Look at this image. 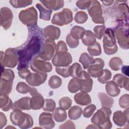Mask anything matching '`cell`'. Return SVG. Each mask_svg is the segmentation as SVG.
I'll use <instances>...</instances> for the list:
<instances>
[{
  "label": "cell",
  "mask_w": 129,
  "mask_h": 129,
  "mask_svg": "<svg viewBox=\"0 0 129 129\" xmlns=\"http://www.w3.org/2000/svg\"><path fill=\"white\" fill-rule=\"evenodd\" d=\"M120 88H124L127 91L128 90V78L123 75L118 74L115 75L113 80Z\"/></svg>",
  "instance_id": "obj_27"
},
{
  "label": "cell",
  "mask_w": 129,
  "mask_h": 129,
  "mask_svg": "<svg viewBox=\"0 0 129 129\" xmlns=\"http://www.w3.org/2000/svg\"><path fill=\"white\" fill-rule=\"evenodd\" d=\"M13 80L1 78V94L9 95L12 89Z\"/></svg>",
  "instance_id": "obj_24"
},
{
  "label": "cell",
  "mask_w": 129,
  "mask_h": 129,
  "mask_svg": "<svg viewBox=\"0 0 129 129\" xmlns=\"http://www.w3.org/2000/svg\"><path fill=\"white\" fill-rule=\"evenodd\" d=\"M85 31L86 30L83 27L79 26H75L72 28L70 34L74 38L79 39H82Z\"/></svg>",
  "instance_id": "obj_36"
},
{
  "label": "cell",
  "mask_w": 129,
  "mask_h": 129,
  "mask_svg": "<svg viewBox=\"0 0 129 129\" xmlns=\"http://www.w3.org/2000/svg\"><path fill=\"white\" fill-rule=\"evenodd\" d=\"M105 26L104 25H98L94 28V35L98 39H101L103 36L105 31Z\"/></svg>",
  "instance_id": "obj_46"
},
{
  "label": "cell",
  "mask_w": 129,
  "mask_h": 129,
  "mask_svg": "<svg viewBox=\"0 0 129 129\" xmlns=\"http://www.w3.org/2000/svg\"><path fill=\"white\" fill-rule=\"evenodd\" d=\"M91 1H78L76 2V6L82 10H85L89 8Z\"/></svg>",
  "instance_id": "obj_54"
},
{
  "label": "cell",
  "mask_w": 129,
  "mask_h": 129,
  "mask_svg": "<svg viewBox=\"0 0 129 129\" xmlns=\"http://www.w3.org/2000/svg\"><path fill=\"white\" fill-rule=\"evenodd\" d=\"M56 46L54 41L46 39L43 43L38 55L43 59L49 60L55 51Z\"/></svg>",
  "instance_id": "obj_9"
},
{
  "label": "cell",
  "mask_w": 129,
  "mask_h": 129,
  "mask_svg": "<svg viewBox=\"0 0 129 129\" xmlns=\"http://www.w3.org/2000/svg\"><path fill=\"white\" fill-rule=\"evenodd\" d=\"M119 106L123 108H128L129 106V95L128 94L123 95L119 100Z\"/></svg>",
  "instance_id": "obj_52"
},
{
  "label": "cell",
  "mask_w": 129,
  "mask_h": 129,
  "mask_svg": "<svg viewBox=\"0 0 129 129\" xmlns=\"http://www.w3.org/2000/svg\"><path fill=\"white\" fill-rule=\"evenodd\" d=\"M94 58L86 52L82 53L79 58V61L82 63L84 69H88L89 66L94 62Z\"/></svg>",
  "instance_id": "obj_34"
},
{
  "label": "cell",
  "mask_w": 129,
  "mask_h": 129,
  "mask_svg": "<svg viewBox=\"0 0 129 129\" xmlns=\"http://www.w3.org/2000/svg\"><path fill=\"white\" fill-rule=\"evenodd\" d=\"M30 71L28 68H23L18 70V74L20 77L23 79H26L27 76L30 73Z\"/></svg>",
  "instance_id": "obj_55"
},
{
  "label": "cell",
  "mask_w": 129,
  "mask_h": 129,
  "mask_svg": "<svg viewBox=\"0 0 129 129\" xmlns=\"http://www.w3.org/2000/svg\"><path fill=\"white\" fill-rule=\"evenodd\" d=\"M128 66H123L122 68H121V71L122 72L126 75L127 76H128Z\"/></svg>",
  "instance_id": "obj_59"
},
{
  "label": "cell",
  "mask_w": 129,
  "mask_h": 129,
  "mask_svg": "<svg viewBox=\"0 0 129 129\" xmlns=\"http://www.w3.org/2000/svg\"><path fill=\"white\" fill-rule=\"evenodd\" d=\"M55 108V102L51 99H45L42 107L43 110L48 112H52Z\"/></svg>",
  "instance_id": "obj_42"
},
{
  "label": "cell",
  "mask_w": 129,
  "mask_h": 129,
  "mask_svg": "<svg viewBox=\"0 0 129 129\" xmlns=\"http://www.w3.org/2000/svg\"><path fill=\"white\" fill-rule=\"evenodd\" d=\"M20 21L28 27L37 25V12L35 9L32 7L20 12L19 14Z\"/></svg>",
  "instance_id": "obj_6"
},
{
  "label": "cell",
  "mask_w": 129,
  "mask_h": 129,
  "mask_svg": "<svg viewBox=\"0 0 129 129\" xmlns=\"http://www.w3.org/2000/svg\"><path fill=\"white\" fill-rule=\"evenodd\" d=\"M87 50L92 56H97L101 54V48L100 44L96 42L94 44L89 46Z\"/></svg>",
  "instance_id": "obj_38"
},
{
  "label": "cell",
  "mask_w": 129,
  "mask_h": 129,
  "mask_svg": "<svg viewBox=\"0 0 129 129\" xmlns=\"http://www.w3.org/2000/svg\"><path fill=\"white\" fill-rule=\"evenodd\" d=\"M75 102L81 105H87L91 103V99L90 96L86 92H79L75 94L74 96Z\"/></svg>",
  "instance_id": "obj_22"
},
{
  "label": "cell",
  "mask_w": 129,
  "mask_h": 129,
  "mask_svg": "<svg viewBox=\"0 0 129 129\" xmlns=\"http://www.w3.org/2000/svg\"><path fill=\"white\" fill-rule=\"evenodd\" d=\"M68 90L72 93H76L80 90V82L79 78H73L69 82L68 86Z\"/></svg>",
  "instance_id": "obj_35"
},
{
  "label": "cell",
  "mask_w": 129,
  "mask_h": 129,
  "mask_svg": "<svg viewBox=\"0 0 129 129\" xmlns=\"http://www.w3.org/2000/svg\"><path fill=\"white\" fill-rule=\"evenodd\" d=\"M1 24L5 30L8 29L12 22L13 14L12 11L7 7H3L1 9Z\"/></svg>",
  "instance_id": "obj_14"
},
{
  "label": "cell",
  "mask_w": 129,
  "mask_h": 129,
  "mask_svg": "<svg viewBox=\"0 0 129 129\" xmlns=\"http://www.w3.org/2000/svg\"><path fill=\"white\" fill-rule=\"evenodd\" d=\"M113 120L118 126L124 125L128 122V108H125L123 112L118 110L113 113Z\"/></svg>",
  "instance_id": "obj_15"
},
{
  "label": "cell",
  "mask_w": 129,
  "mask_h": 129,
  "mask_svg": "<svg viewBox=\"0 0 129 129\" xmlns=\"http://www.w3.org/2000/svg\"><path fill=\"white\" fill-rule=\"evenodd\" d=\"M47 76V75L46 73H30L27 76L26 80L27 83L31 86H38L45 82Z\"/></svg>",
  "instance_id": "obj_11"
},
{
  "label": "cell",
  "mask_w": 129,
  "mask_h": 129,
  "mask_svg": "<svg viewBox=\"0 0 129 129\" xmlns=\"http://www.w3.org/2000/svg\"><path fill=\"white\" fill-rule=\"evenodd\" d=\"M39 124L41 128H52L55 123L52 119V115L50 113L42 112L39 117Z\"/></svg>",
  "instance_id": "obj_16"
},
{
  "label": "cell",
  "mask_w": 129,
  "mask_h": 129,
  "mask_svg": "<svg viewBox=\"0 0 129 129\" xmlns=\"http://www.w3.org/2000/svg\"><path fill=\"white\" fill-rule=\"evenodd\" d=\"M52 112V117L57 122H62L67 118V114L66 110L60 107H57L55 108Z\"/></svg>",
  "instance_id": "obj_30"
},
{
  "label": "cell",
  "mask_w": 129,
  "mask_h": 129,
  "mask_svg": "<svg viewBox=\"0 0 129 129\" xmlns=\"http://www.w3.org/2000/svg\"><path fill=\"white\" fill-rule=\"evenodd\" d=\"M60 35V30L59 28L52 25L46 26L44 29V37L46 39L54 41L57 39Z\"/></svg>",
  "instance_id": "obj_19"
},
{
  "label": "cell",
  "mask_w": 129,
  "mask_h": 129,
  "mask_svg": "<svg viewBox=\"0 0 129 129\" xmlns=\"http://www.w3.org/2000/svg\"><path fill=\"white\" fill-rule=\"evenodd\" d=\"M109 64L112 70L118 71L122 64V61L119 57H114L110 60Z\"/></svg>",
  "instance_id": "obj_40"
},
{
  "label": "cell",
  "mask_w": 129,
  "mask_h": 129,
  "mask_svg": "<svg viewBox=\"0 0 129 129\" xmlns=\"http://www.w3.org/2000/svg\"><path fill=\"white\" fill-rule=\"evenodd\" d=\"M31 98L28 97L21 98L18 101L15 102L13 104L12 109L20 110H30L31 108Z\"/></svg>",
  "instance_id": "obj_21"
},
{
  "label": "cell",
  "mask_w": 129,
  "mask_h": 129,
  "mask_svg": "<svg viewBox=\"0 0 129 129\" xmlns=\"http://www.w3.org/2000/svg\"><path fill=\"white\" fill-rule=\"evenodd\" d=\"M111 73L110 71L107 69H104L100 76L98 77V80L100 83L105 84L111 78Z\"/></svg>",
  "instance_id": "obj_41"
},
{
  "label": "cell",
  "mask_w": 129,
  "mask_h": 129,
  "mask_svg": "<svg viewBox=\"0 0 129 129\" xmlns=\"http://www.w3.org/2000/svg\"><path fill=\"white\" fill-rule=\"evenodd\" d=\"M88 19L87 14L83 11L78 12L75 16L74 20L76 22L79 24L84 23Z\"/></svg>",
  "instance_id": "obj_45"
},
{
  "label": "cell",
  "mask_w": 129,
  "mask_h": 129,
  "mask_svg": "<svg viewBox=\"0 0 129 129\" xmlns=\"http://www.w3.org/2000/svg\"><path fill=\"white\" fill-rule=\"evenodd\" d=\"M72 101L71 99L69 97H63L59 100V107L64 109H68L71 106Z\"/></svg>",
  "instance_id": "obj_44"
},
{
  "label": "cell",
  "mask_w": 129,
  "mask_h": 129,
  "mask_svg": "<svg viewBox=\"0 0 129 129\" xmlns=\"http://www.w3.org/2000/svg\"><path fill=\"white\" fill-rule=\"evenodd\" d=\"M36 8L40 12V18L45 21H49L50 19L52 11L44 7L41 4L37 3L36 5Z\"/></svg>",
  "instance_id": "obj_32"
},
{
  "label": "cell",
  "mask_w": 129,
  "mask_h": 129,
  "mask_svg": "<svg viewBox=\"0 0 129 129\" xmlns=\"http://www.w3.org/2000/svg\"><path fill=\"white\" fill-rule=\"evenodd\" d=\"M115 34L120 47L124 49H128V23L124 22L118 24L115 28Z\"/></svg>",
  "instance_id": "obj_4"
},
{
  "label": "cell",
  "mask_w": 129,
  "mask_h": 129,
  "mask_svg": "<svg viewBox=\"0 0 129 129\" xmlns=\"http://www.w3.org/2000/svg\"><path fill=\"white\" fill-rule=\"evenodd\" d=\"M105 89L107 94L111 97H115L118 95L120 92L117 85L113 81L106 82Z\"/></svg>",
  "instance_id": "obj_26"
},
{
  "label": "cell",
  "mask_w": 129,
  "mask_h": 129,
  "mask_svg": "<svg viewBox=\"0 0 129 129\" xmlns=\"http://www.w3.org/2000/svg\"><path fill=\"white\" fill-rule=\"evenodd\" d=\"M70 66L64 67H56L55 68V71L58 74L61 76L63 78L69 77L71 76L69 72Z\"/></svg>",
  "instance_id": "obj_48"
},
{
  "label": "cell",
  "mask_w": 129,
  "mask_h": 129,
  "mask_svg": "<svg viewBox=\"0 0 129 129\" xmlns=\"http://www.w3.org/2000/svg\"><path fill=\"white\" fill-rule=\"evenodd\" d=\"M82 41L84 45L89 46L96 42V37L94 34L91 30H86L82 38Z\"/></svg>",
  "instance_id": "obj_31"
},
{
  "label": "cell",
  "mask_w": 129,
  "mask_h": 129,
  "mask_svg": "<svg viewBox=\"0 0 129 129\" xmlns=\"http://www.w3.org/2000/svg\"><path fill=\"white\" fill-rule=\"evenodd\" d=\"M82 71V68L79 63L75 62L70 66L69 72L70 76L72 77L78 78Z\"/></svg>",
  "instance_id": "obj_37"
},
{
  "label": "cell",
  "mask_w": 129,
  "mask_h": 129,
  "mask_svg": "<svg viewBox=\"0 0 129 129\" xmlns=\"http://www.w3.org/2000/svg\"><path fill=\"white\" fill-rule=\"evenodd\" d=\"M1 108L4 111H9L12 109L13 104L11 99L7 95L1 94L0 97Z\"/></svg>",
  "instance_id": "obj_29"
},
{
  "label": "cell",
  "mask_w": 129,
  "mask_h": 129,
  "mask_svg": "<svg viewBox=\"0 0 129 129\" xmlns=\"http://www.w3.org/2000/svg\"><path fill=\"white\" fill-rule=\"evenodd\" d=\"M103 43L104 49L112 47L116 45L114 33L111 28L106 29L103 35Z\"/></svg>",
  "instance_id": "obj_17"
},
{
  "label": "cell",
  "mask_w": 129,
  "mask_h": 129,
  "mask_svg": "<svg viewBox=\"0 0 129 129\" xmlns=\"http://www.w3.org/2000/svg\"><path fill=\"white\" fill-rule=\"evenodd\" d=\"M31 87H29L27 84L24 82H19L16 87L17 91L22 94H26L29 92Z\"/></svg>",
  "instance_id": "obj_47"
},
{
  "label": "cell",
  "mask_w": 129,
  "mask_h": 129,
  "mask_svg": "<svg viewBox=\"0 0 129 129\" xmlns=\"http://www.w3.org/2000/svg\"><path fill=\"white\" fill-rule=\"evenodd\" d=\"M51 61L53 66L56 67H67L72 63V57L68 52H58L55 53Z\"/></svg>",
  "instance_id": "obj_10"
},
{
  "label": "cell",
  "mask_w": 129,
  "mask_h": 129,
  "mask_svg": "<svg viewBox=\"0 0 129 129\" xmlns=\"http://www.w3.org/2000/svg\"><path fill=\"white\" fill-rule=\"evenodd\" d=\"M30 68L35 72L48 73L51 71L52 67L49 62L41 58L37 55L31 61Z\"/></svg>",
  "instance_id": "obj_8"
},
{
  "label": "cell",
  "mask_w": 129,
  "mask_h": 129,
  "mask_svg": "<svg viewBox=\"0 0 129 129\" xmlns=\"http://www.w3.org/2000/svg\"><path fill=\"white\" fill-rule=\"evenodd\" d=\"M26 116V113L21 111L20 109H14L10 114V120L15 125L20 127L24 121Z\"/></svg>",
  "instance_id": "obj_20"
},
{
  "label": "cell",
  "mask_w": 129,
  "mask_h": 129,
  "mask_svg": "<svg viewBox=\"0 0 129 129\" xmlns=\"http://www.w3.org/2000/svg\"><path fill=\"white\" fill-rule=\"evenodd\" d=\"M80 82V89L81 92L88 93L92 89L93 81L90 75L87 72L82 71L78 77Z\"/></svg>",
  "instance_id": "obj_12"
},
{
  "label": "cell",
  "mask_w": 129,
  "mask_h": 129,
  "mask_svg": "<svg viewBox=\"0 0 129 129\" xmlns=\"http://www.w3.org/2000/svg\"><path fill=\"white\" fill-rule=\"evenodd\" d=\"M7 124L6 115L2 112H0V128H2Z\"/></svg>",
  "instance_id": "obj_57"
},
{
  "label": "cell",
  "mask_w": 129,
  "mask_h": 129,
  "mask_svg": "<svg viewBox=\"0 0 129 129\" xmlns=\"http://www.w3.org/2000/svg\"><path fill=\"white\" fill-rule=\"evenodd\" d=\"M98 96L100 101L102 107L111 108L114 103V100L112 98L108 96L106 94L104 93H99Z\"/></svg>",
  "instance_id": "obj_28"
},
{
  "label": "cell",
  "mask_w": 129,
  "mask_h": 129,
  "mask_svg": "<svg viewBox=\"0 0 129 129\" xmlns=\"http://www.w3.org/2000/svg\"><path fill=\"white\" fill-rule=\"evenodd\" d=\"M44 7L50 10L57 11L63 7V1H40Z\"/></svg>",
  "instance_id": "obj_25"
},
{
  "label": "cell",
  "mask_w": 129,
  "mask_h": 129,
  "mask_svg": "<svg viewBox=\"0 0 129 129\" xmlns=\"http://www.w3.org/2000/svg\"><path fill=\"white\" fill-rule=\"evenodd\" d=\"M33 124V120L31 116L29 114L26 113V118L23 124L19 127L21 128H29L31 127Z\"/></svg>",
  "instance_id": "obj_50"
},
{
  "label": "cell",
  "mask_w": 129,
  "mask_h": 129,
  "mask_svg": "<svg viewBox=\"0 0 129 129\" xmlns=\"http://www.w3.org/2000/svg\"><path fill=\"white\" fill-rule=\"evenodd\" d=\"M44 99L43 96L39 92L32 96L31 98V108L34 110H39L43 107Z\"/></svg>",
  "instance_id": "obj_23"
},
{
  "label": "cell",
  "mask_w": 129,
  "mask_h": 129,
  "mask_svg": "<svg viewBox=\"0 0 129 129\" xmlns=\"http://www.w3.org/2000/svg\"><path fill=\"white\" fill-rule=\"evenodd\" d=\"M19 62V56L15 48H9L5 53L1 51V67L14 68Z\"/></svg>",
  "instance_id": "obj_5"
},
{
  "label": "cell",
  "mask_w": 129,
  "mask_h": 129,
  "mask_svg": "<svg viewBox=\"0 0 129 129\" xmlns=\"http://www.w3.org/2000/svg\"><path fill=\"white\" fill-rule=\"evenodd\" d=\"M10 3L12 6L15 8H19L27 7L31 5L32 1H10Z\"/></svg>",
  "instance_id": "obj_43"
},
{
  "label": "cell",
  "mask_w": 129,
  "mask_h": 129,
  "mask_svg": "<svg viewBox=\"0 0 129 129\" xmlns=\"http://www.w3.org/2000/svg\"><path fill=\"white\" fill-rule=\"evenodd\" d=\"M59 128H75L74 123L70 120H67L65 123L59 126Z\"/></svg>",
  "instance_id": "obj_56"
},
{
  "label": "cell",
  "mask_w": 129,
  "mask_h": 129,
  "mask_svg": "<svg viewBox=\"0 0 129 129\" xmlns=\"http://www.w3.org/2000/svg\"><path fill=\"white\" fill-rule=\"evenodd\" d=\"M104 66V61L102 59L100 58H95L94 62L88 68V74L92 77L98 78L101 74Z\"/></svg>",
  "instance_id": "obj_13"
},
{
  "label": "cell",
  "mask_w": 129,
  "mask_h": 129,
  "mask_svg": "<svg viewBox=\"0 0 129 129\" xmlns=\"http://www.w3.org/2000/svg\"><path fill=\"white\" fill-rule=\"evenodd\" d=\"M66 41L69 46L72 48H76L79 44V41L78 39L74 38L70 34L67 35L66 37Z\"/></svg>",
  "instance_id": "obj_51"
},
{
  "label": "cell",
  "mask_w": 129,
  "mask_h": 129,
  "mask_svg": "<svg viewBox=\"0 0 129 129\" xmlns=\"http://www.w3.org/2000/svg\"><path fill=\"white\" fill-rule=\"evenodd\" d=\"M88 12L92 19L102 17V9L101 4L98 1H92L88 8Z\"/></svg>",
  "instance_id": "obj_18"
},
{
  "label": "cell",
  "mask_w": 129,
  "mask_h": 129,
  "mask_svg": "<svg viewBox=\"0 0 129 129\" xmlns=\"http://www.w3.org/2000/svg\"><path fill=\"white\" fill-rule=\"evenodd\" d=\"M72 12L69 9L64 8L61 12L55 13L52 19L51 23L59 26L67 25L73 21Z\"/></svg>",
  "instance_id": "obj_7"
},
{
  "label": "cell",
  "mask_w": 129,
  "mask_h": 129,
  "mask_svg": "<svg viewBox=\"0 0 129 129\" xmlns=\"http://www.w3.org/2000/svg\"><path fill=\"white\" fill-rule=\"evenodd\" d=\"M99 128V127L97 125H95V124H90L89 126H88L86 128Z\"/></svg>",
  "instance_id": "obj_60"
},
{
  "label": "cell",
  "mask_w": 129,
  "mask_h": 129,
  "mask_svg": "<svg viewBox=\"0 0 129 129\" xmlns=\"http://www.w3.org/2000/svg\"><path fill=\"white\" fill-rule=\"evenodd\" d=\"M9 127H11V128H15V127H13V126H8V127H7L6 128H9Z\"/></svg>",
  "instance_id": "obj_61"
},
{
  "label": "cell",
  "mask_w": 129,
  "mask_h": 129,
  "mask_svg": "<svg viewBox=\"0 0 129 129\" xmlns=\"http://www.w3.org/2000/svg\"><path fill=\"white\" fill-rule=\"evenodd\" d=\"M61 84V79L56 75L51 76L48 81L49 86L52 89L58 88L59 87H60Z\"/></svg>",
  "instance_id": "obj_39"
},
{
  "label": "cell",
  "mask_w": 129,
  "mask_h": 129,
  "mask_svg": "<svg viewBox=\"0 0 129 129\" xmlns=\"http://www.w3.org/2000/svg\"><path fill=\"white\" fill-rule=\"evenodd\" d=\"M102 3H103V5L104 6L108 7V6H111V5L113 4L114 1H102Z\"/></svg>",
  "instance_id": "obj_58"
},
{
  "label": "cell",
  "mask_w": 129,
  "mask_h": 129,
  "mask_svg": "<svg viewBox=\"0 0 129 129\" xmlns=\"http://www.w3.org/2000/svg\"><path fill=\"white\" fill-rule=\"evenodd\" d=\"M82 108L78 105L72 106L68 111L69 117L70 119L76 120L79 118L82 114Z\"/></svg>",
  "instance_id": "obj_33"
},
{
  "label": "cell",
  "mask_w": 129,
  "mask_h": 129,
  "mask_svg": "<svg viewBox=\"0 0 129 129\" xmlns=\"http://www.w3.org/2000/svg\"><path fill=\"white\" fill-rule=\"evenodd\" d=\"M28 36L26 41L21 46L15 48L19 56L18 70L28 67L35 55L39 53L43 44L42 29L37 25L28 27Z\"/></svg>",
  "instance_id": "obj_1"
},
{
  "label": "cell",
  "mask_w": 129,
  "mask_h": 129,
  "mask_svg": "<svg viewBox=\"0 0 129 129\" xmlns=\"http://www.w3.org/2000/svg\"><path fill=\"white\" fill-rule=\"evenodd\" d=\"M68 48L67 45L63 41H59L57 42L56 46L55 53L58 52H67Z\"/></svg>",
  "instance_id": "obj_53"
},
{
  "label": "cell",
  "mask_w": 129,
  "mask_h": 129,
  "mask_svg": "<svg viewBox=\"0 0 129 129\" xmlns=\"http://www.w3.org/2000/svg\"><path fill=\"white\" fill-rule=\"evenodd\" d=\"M111 110L109 108L103 107L98 110L91 118V122L99 128H111L112 123L110 120Z\"/></svg>",
  "instance_id": "obj_3"
},
{
  "label": "cell",
  "mask_w": 129,
  "mask_h": 129,
  "mask_svg": "<svg viewBox=\"0 0 129 129\" xmlns=\"http://www.w3.org/2000/svg\"><path fill=\"white\" fill-rule=\"evenodd\" d=\"M96 108L94 104H91L85 107L83 111V116L86 118H89L93 114Z\"/></svg>",
  "instance_id": "obj_49"
},
{
  "label": "cell",
  "mask_w": 129,
  "mask_h": 129,
  "mask_svg": "<svg viewBox=\"0 0 129 129\" xmlns=\"http://www.w3.org/2000/svg\"><path fill=\"white\" fill-rule=\"evenodd\" d=\"M124 2V1H114L113 5L106 10V12L112 15L118 23L128 22V7L126 4L123 3Z\"/></svg>",
  "instance_id": "obj_2"
}]
</instances>
